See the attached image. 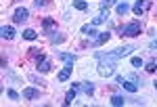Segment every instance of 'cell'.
I'll return each instance as SVG.
<instances>
[{
    "label": "cell",
    "mask_w": 157,
    "mask_h": 107,
    "mask_svg": "<svg viewBox=\"0 0 157 107\" xmlns=\"http://www.w3.org/2000/svg\"><path fill=\"white\" fill-rule=\"evenodd\" d=\"M115 63L113 61H101L98 63V76L101 78H111V76H115Z\"/></svg>",
    "instance_id": "obj_1"
},
{
    "label": "cell",
    "mask_w": 157,
    "mask_h": 107,
    "mask_svg": "<svg viewBox=\"0 0 157 107\" xmlns=\"http://www.w3.org/2000/svg\"><path fill=\"white\" fill-rule=\"evenodd\" d=\"M140 34V21H130L121 27V36H138Z\"/></svg>",
    "instance_id": "obj_2"
},
{
    "label": "cell",
    "mask_w": 157,
    "mask_h": 107,
    "mask_svg": "<svg viewBox=\"0 0 157 107\" xmlns=\"http://www.w3.org/2000/svg\"><path fill=\"white\" fill-rule=\"evenodd\" d=\"M151 9V0H136L134 2V6H132V11H134V15H143V13H147Z\"/></svg>",
    "instance_id": "obj_3"
},
{
    "label": "cell",
    "mask_w": 157,
    "mask_h": 107,
    "mask_svg": "<svg viewBox=\"0 0 157 107\" xmlns=\"http://www.w3.org/2000/svg\"><path fill=\"white\" fill-rule=\"evenodd\" d=\"M27 19H29V11H27L25 6H19L17 11L13 13V21H15V23H25Z\"/></svg>",
    "instance_id": "obj_4"
},
{
    "label": "cell",
    "mask_w": 157,
    "mask_h": 107,
    "mask_svg": "<svg viewBox=\"0 0 157 107\" xmlns=\"http://www.w3.org/2000/svg\"><path fill=\"white\" fill-rule=\"evenodd\" d=\"M73 86H75L78 90H82L84 95H88V97L94 95V84L92 82H73Z\"/></svg>",
    "instance_id": "obj_5"
},
{
    "label": "cell",
    "mask_w": 157,
    "mask_h": 107,
    "mask_svg": "<svg viewBox=\"0 0 157 107\" xmlns=\"http://www.w3.org/2000/svg\"><path fill=\"white\" fill-rule=\"evenodd\" d=\"M36 69L42 71V73H46V71L50 69V59H48V57H44V55H40L38 61H36Z\"/></svg>",
    "instance_id": "obj_6"
},
{
    "label": "cell",
    "mask_w": 157,
    "mask_h": 107,
    "mask_svg": "<svg viewBox=\"0 0 157 107\" xmlns=\"http://www.w3.org/2000/svg\"><path fill=\"white\" fill-rule=\"evenodd\" d=\"M71 71H73V63H65V67L59 71L57 80H59V82H67V80H69V76H71Z\"/></svg>",
    "instance_id": "obj_7"
},
{
    "label": "cell",
    "mask_w": 157,
    "mask_h": 107,
    "mask_svg": "<svg viewBox=\"0 0 157 107\" xmlns=\"http://www.w3.org/2000/svg\"><path fill=\"white\" fill-rule=\"evenodd\" d=\"M25 99V101H34V99H40V88H25L23 90V95H21Z\"/></svg>",
    "instance_id": "obj_8"
},
{
    "label": "cell",
    "mask_w": 157,
    "mask_h": 107,
    "mask_svg": "<svg viewBox=\"0 0 157 107\" xmlns=\"http://www.w3.org/2000/svg\"><path fill=\"white\" fill-rule=\"evenodd\" d=\"M132 50H134L132 44H126V46H121V48H115V55H117V59H124V57L132 55Z\"/></svg>",
    "instance_id": "obj_9"
},
{
    "label": "cell",
    "mask_w": 157,
    "mask_h": 107,
    "mask_svg": "<svg viewBox=\"0 0 157 107\" xmlns=\"http://www.w3.org/2000/svg\"><path fill=\"white\" fill-rule=\"evenodd\" d=\"M0 36H2L4 40H13V38H15V30H13L11 25H2V27H0Z\"/></svg>",
    "instance_id": "obj_10"
},
{
    "label": "cell",
    "mask_w": 157,
    "mask_h": 107,
    "mask_svg": "<svg viewBox=\"0 0 157 107\" xmlns=\"http://www.w3.org/2000/svg\"><path fill=\"white\" fill-rule=\"evenodd\" d=\"M120 86L124 88V90H128V93H136V90H138V84L134 82V80H124Z\"/></svg>",
    "instance_id": "obj_11"
},
{
    "label": "cell",
    "mask_w": 157,
    "mask_h": 107,
    "mask_svg": "<svg viewBox=\"0 0 157 107\" xmlns=\"http://www.w3.org/2000/svg\"><path fill=\"white\" fill-rule=\"evenodd\" d=\"M109 38H111V34H109V32H101V34L97 36V40L92 42V46H101V44H105Z\"/></svg>",
    "instance_id": "obj_12"
},
{
    "label": "cell",
    "mask_w": 157,
    "mask_h": 107,
    "mask_svg": "<svg viewBox=\"0 0 157 107\" xmlns=\"http://www.w3.org/2000/svg\"><path fill=\"white\" fill-rule=\"evenodd\" d=\"M57 59L65 61V63H75V55H71V53H57Z\"/></svg>",
    "instance_id": "obj_13"
},
{
    "label": "cell",
    "mask_w": 157,
    "mask_h": 107,
    "mask_svg": "<svg viewBox=\"0 0 157 107\" xmlns=\"http://www.w3.org/2000/svg\"><path fill=\"white\" fill-rule=\"evenodd\" d=\"M82 34H84V36H90V38H94L98 32L94 30V25L90 23V25H82Z\"/></svg>",
    "instance_id": "obj_14"
},
{
    "label": "cell",
    "mask_w": 157,
    "mask_h": 107,
    "mask_svg": "<svg viewBox=\"0 0 157 107\" xmlns=\"http://www.w3.org/2000/svg\"><path fill=\"white\" fill-rule=\"evenodd\" d=\"M75 97H78V88H75V86H73L71 90H69V93H67V95H65V105H71L73 101H75Z\"/></svg>",
    "instance_id": "obj_15"
},
{
    "label": "cell",
    "mask_w": 157,
    "mask_h": 107,
    "mask_svg": "<svg viewBox=\"0 0 157 107\" xmlns=\"http://www.w3.org/2000/svg\"><path fill=\"white\" fill-rule=\"evenodd\" d=\"M109 19V11L105 13H101V15H98V17H94V19H92V25H94V27H97V25H101V23H105V21H107Z\"/></svg>",
    "instance_id": "obj_16"
},
{
    "label": "cell",
    "mask_w": 157,
    "mask_h": 107,
    "mask_svg": "<svg viewBox=\"0 0 157 107\" xmlns=\"http://www.w3.org/2000/svg\"><path fill=\"white\" fill-rule=\"evenodd\" d=\"M126 101H128V99H124L121 95H113V97H111V105H113V107H121Z\"/></svg>",
    "instance_id": "obj_17"
},
{
    "label": "cell",
    "mask_w": 157,
    "mask_h": 107,
    "mask_svg": "<svg viewBox=\"0 0 157 107\" xmlns=\"http://www.w3.org/2000/svg\"><path fill=\"white\" fill-rule=\"evenodd\" d=\"M71 4H73V9H75V11H86V9H88V4H86L84 0H73Z\"/></svg>",
    "instance_id": "obj_18"
},
{
    "label": "cell",
    "mask_w": 157,
    "mask_h": 107,
    "mask_svg": "<svg viewBox=\"0 0 157 107\" xmlns=\"http://www.w3.org/2000/svg\"><path fill=\"white\" fill-rule=\"evenodd\" d=\"M128 11H130V4L128 2H120L117 4V15H126Z\"/></svg>",
    "instance_id": "obj_19"
},
{
    "label": "cell",
    "mask_w": 157,
    "mask_h": 107,
    "mask_svg": "<svg viewBox=\"0 0 157 107\" xmlns=\"http://www.w3.org/2000/svg\"><path fill=\"white\" fill-rule=\"evenodd\" d=\"M63 40H65V36H63V34L52 32V36H50V42H52V44H59V42H63Z\"/></svg>",
    "instance_id": "obj_20"
},
{
    "label": "cell",
    "mask_w": 157,
    "mask_h": 107,
    "mask_svg": "<svg viewBox=\"0 0 157 107\" xmlns=\"http://www.w3.org/2000/svg\"><path fill=\"white\" fill-rule=\"evenodd\" d=\"M23 38H25V40H36L38 34L34 32V30H25V32H23Z\"/></svg>",
    "instance_id": "obj_21"
},
{
    "label": "cell",
    "mask_w": 157,
    "mask_h": 107,
    "mask_svg": "<svg viewBox=\"0 0 157 107\" xmlns=\"http://www.w3.org/2000/svg\"><path fill=\"white\" fill-rule=\"evenodd\" d=\"M115 2H117V0H103V2H101V11H107L109 6H113Z\"/></svg>",
    "instance_id": "obj_22"
},
{
    "label": "cell",
    "mask_w": 157,
    "mask_h": 107,
    "mask_svg": "<svg viewBox=\"0 0 157 107\" xmlns=\"http://www.w3.org/2000/svg\"><path fill=\"white\" fill-rule=\"evenodd\" d=\"M147 71H149V73H153V71H157V61H149V63H147V67H145Z\"/></svg>",
    "instance_id": "obj_23"
},
{
    "label": "cell",
    "mask_w": 157,
    "mask_h": 107,
    "mask_svg": "<svg viewBox=\"0 0 157 107\" xmlns=\"http://www.w3.org/2000/svg\"><path fill=\"white\" fill-rule=\"evenodd\" d=\"M52 25H55V19H44V30H46V32L52 30ZM50 34H52V32H50Z\"/></svg>",
    "instance_id": "obj_24"
},
{
    "label": "cell",
    "mask_w": 157,
    "mask_h": 107,
    "mask_svg": "<svg viewBox=\"0 0 157 107\" xmlns=\"http://www.w3.org/2000/svg\"><path fill=\"white\" fill-rule=\"evenodd\" d=\"M6 95H9V99H13V101H19V99H21V95H19V93H15L13 88H9V93H6Z\"/></svg>",
    "instance_id": "obj_25"
},
{
    "label": "cell",
    "mask_w": 157,
    "mask_h": 107,
    "mask_svg": "<svg viewBox=\"0 0 157 107\" xmlns=\"http://www.w3.org/2000/svg\"><path fill=\"white\" fill-rule=\"evenodd\" d=\"M132 65L134 67H143V59L140 57H132Z\"/></svg>",
    "instance_id": "obj_26"
},
{
    "label": "cell",
    "mask_w": 157,
    "mask_h": 107,
    "mask_svg": "<svg viewBox=\"0 0 157 107\" xmlns=\"http://www.w3.org/2000/svg\"><path fill=\"white\" fill-rule=\"evenodd\" d=\"M34 4H36V9H44L48 2H46V0H34Z\"/></svg>",
    "instance_id": "obj_27"
},
{
    "label": "cell",
    "mask_w": 157,
    "mask_h": 107,
    "mask_svg": "<svg viewBox=\"0 0 157 107\" xmlns=\"http://www.w3.org/2000/svg\"><path fill=\"white\" fill-rule=\"evenodd\" d=\"M29 80H32V82H36V84H46L42 78H38V76H29Z\"/></svg>",
    "instance_id": "obj_28"
},
{
    "label": "cell",
    "mask_w": 157,
    "mask_h": 107,
    "mask_svg": "<svg viewBox=\"0 0 157 107\" xmlns=\"http://www.w3.org/2000/svg\"><path fill=\"white\" fill-rule=\"evenodd\" d=\"M149 46H151V48H157V40H153V42H151Z\"/></svg>",
    "instance_id": "obj_29"
}]
</instances>
